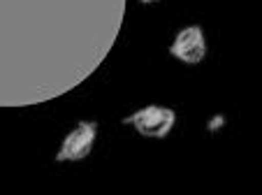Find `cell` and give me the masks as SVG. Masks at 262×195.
Segmentation results:
<instances>
[{
  "label": "cell",
  "instance_id": "cell-1",
  "mask_svg": "<svg viewBox=\"0 0 262 195\" xmlns=\"http://www.w3.org/2000/svg\"><path fill=\"white\" fill-rule=\"evenodd\" d=\"M77 3L86 5L91 0H0V21H5L3 24V37H5L3 56L14 58V42L12 40H24L26 58H37V51L30 40L47 42L54 40L58 33L65 35L63 30H58L56 19L63 24L72 21L77 16Z\"/></svg>",
  "mask_w": 262,
  "mask_h": 195
},
{
  "label": "cell",
  "instance_id": "cell-3",
  "mask_svg": "<svg viewBox=\"0 0 262 195\" xmlns=\"http://www.w3.org/2000/svg\"><path fill=\"white\" fill-rule=\"evenodd\" d=\"M95 137H98V123H93V121H79L77 128L63 140L58 154H56V160H58V163H65V160L86 158V156L93 151Z\"/></svg>",
  "mask_w": 262,
  "mask_h": 195
},
{
  "label": "cell",
  "instance_id": "cell-6",
  "mask_svg": "<svg viewBox=\"0 0 262 195\" xmlns=\"http://www.w3.org/2000/svg\"><path fill=\"white\" fill-rule=\"evenodd\" d=\"M139 3H144V5H148V3H158V0H139Z\"/></svg>",
  "mask_w": 262,
  "mask_h": 195
},
{
  "label": "cell",
  "instance_id": "cell-5",
  "mask_svg": "<svg viewBox=\"0 0 262 195\" xmlns=\"http://www.w3.org/2000/svg\"><path fill=\"white\" fill-rule=\"evenodd\" d=\"M223 125H225V116H223V114H216V116H213V119L207 123V130H209V133H216V130H221Z\"/></svg>",
  "mask_w": 262,
  "mask_h": 195
},
{
  "label": "cell",
  "instance_id": "cell-2",
  "mask_svg": "<svg viewBox=\"0 0 262 195\" xmlns=\"http://www.w3.org/2000/svg\"><path fill=\"white\" fill-rule=\"evenodd\" d=\"M125 125H133L139 135L144 137H156V140H163V137L169 135V130L177 123V114L169 107H142V110L133 112L130 116L123 119Z\"/></svg>",
  "mask_w": 262,
  "mask_h": 195
},
{
  "label": "cell",
  "instance_id": "cell-4",
  "mask_svg": "<svg viewBox=\"0 0 262 195\" xmlns=\"http://www.w3.org/2000/svg\"><path fill=\"white\" fill-rule=\"evenodd\" d=\"M169 54L174 58L183 60L188 65L202 63L204 56H207V40H204V33L200 26H186L177 33L172 47H169Z\"/></svg>",
  "mask_w": 262,
  "mask_h": 195
}]
</instances>
